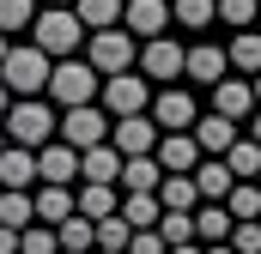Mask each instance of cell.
I'll use <instances>...</instances> for the list:
<instances>
[{
    "mask_svg": "<svg viewBox=\"0 0 261 254\" xmlns=\"http://www.w3.org/2000/svg\"><path fill=\"white\" fill-rule=\"evenodd\" d=\"M31 43H37L49 61H73V55H85L91 30L79 24V12H73V6H49V12H37V24H31Z\"/></svg>",
    "mask_w": 261,
    "mask_h": 254,
    "instance_id": "cell-1",
    "label": "cell"
},
{
    "mask_svg": "<svg viewBox=\"0 0 261 254\" xmlns=\"http://www.w3.org/2000/svg\"><path fill=\"white\" fill-rule=\"evenodd\" d=\"M6 139L12 145H24V151H43V145H55V133H61V115L43 103V97H12V109H6Z\"/></svg>",
    "mask_w": 261,
    "mask_h": 254,
    "instance_id": "cell-2",
    "label": "cell"
},
{
    "mask_svg": "<svg viewBox=\"0 0 261 254\" xmlns=\"http://www.w3.org/2000/svg\"><path fill=\"white\" fill-rule=\"evenodd\" d=\"M49 79H55V61H49L37 43L6 49V61H0V85H6L12 97H43V91H49Z\"/></svg>",
    "mask_w": 261,
    "mask_h": 254,
    "instance_id": "cell-3",
    "label": "cell"
},
{
    "mask_svg": "<svg viewBox=\"0 0 261 254\" xmlns=\"http://www.w3.org/2000/svg\"><path fill=\"white\" fill-rule=\"evenodd\" d=\"M49 97H55L61 109H85V103H97V97H103V73L85 61V55H73V61H55Z\"/></svg>",
    "mask_w": 261,
    "mask_h": 254,
    "instance_id": "cell-4",
    "label": "cell"
},
{
    "mask_svg": "<svg viewBox=\"0 0 261 254\" xmlns=\"http://www.w3.org/2000/svg\"><path fill=\"white\" fill-rule=\"evenodd\" d=\"M85 61L97 67L103 79H116V73H140V37H128L122 24H116V30H91Z\"/></svg>",
    "mask_w": 261,
    "mask_h": 254,
    "instance_id": "cell-5",
    "label": "cell"
},
{
    "mask_svg": "<svg viewBox=\"0 0 261 254\" xmlns=\"http://www.w3.org/2000/svg\"><path fill=\"white\" fill-rule=\"evenodd\" d=\"M110 127H116V115L110 109H97V103H85V109H61V145H73V151H91V145H110Z\"/></svg>",
    "mask_w": 261,
    "mask_h": 254,
    "instance_id": "cell-6",
    "label": "cell"
},
{
    "mask_svg": "<svg viewBox=\"0 0 261 254\" xmlns=\"http://www.w3.org/2000/svg\"><path fill=\"white\" fill-rule=\"evenodd\" d=\"M103 109L122 121V115H146L152 109V79L146 73H116V79H103Z\"/></svg>",
    "mask_w": 261,
    "mask_h": 254,
    "instance_id": "cell-7",
    "label": "cell"
},
{
    "mask_svg": "<svg viewBox=\"0 0 261 254\" xmlns=\"http://www.w3.org/2000/svg\"><path fill=\"white\" fill-rule=\"evenodd\" d=\"M152 121H158V133H195V121H200V103L182 91V85H164L158 97H152V109H146Z\"/></svg>",
    "mask_w": 261,
    "mask_h": 254,
    "instance_id": "cell-8",
    "label": "cell"
},
{
    "mask_svg": "<svg viewBox=\"0 0 261 254\" xmlns=\"http://www.w3.org/2000/svg\"><path fill=\"white\" fill-rule=\"evenodd\" d=\"M170 0H128V12H122V30L140 37V43H158V37H170Z\"/></svg>",
    "mask_w": 261,
    "mask_h": 254,
    "instance_id": "cell-9",
    "label": "cell"
},
{
    "mask_svg": "<svg viewBox=\"0 0 261 254\" xmlns=\"http://www.w3.org/2000/svg\"><path fill=\"white\" fill-rule=\"evenodd\" d=\"M140 73H146V79H158V85H176V79L189 73V49H176L170 37L140 43Z\"/></svg>",
    "mask_w": 261,
    "mask_h": 254,
    "instance_id": "cell-10",
    "label": "cell"
},
{
    "mask_svg": "<svg viewBox=\"0 0 261 254\" xmlns=\"http://www.w3.org/2000/svg\"><path fill=\"white\" fill-rule=\"evenodd\" d=\"M158 139H164V133H158L152 115H122V121L110 127V145H116L122 157H152V151H158Z\"/></svg>",
    "mask_w": 261,
    "mask_h": 254,
    "instance_id": "cell-11",
    "label": "cell"
},
{
    "mask_svg": "<svg viewBox=\"0 0 261 254\" xmlns=\"http://www.w3.org/2000/svg\"><path fill=\"white\" fill-rule=\"evenodd\" d=\"M37 176H43L37 188H79V151L61 145V139L43 145V151H37Z\"/></svg>",
    "mask_w": 261,
    "mask_h": 254,
    "instance_id": "cell-12",
    "label": "cell"
},
{
    "mask_svg": "<svg viewBox=\"0 0 261 254\" xmlns=\"http://www.w3.org/2000/svg\"><path fill=\"white\" fill-rule=\"evenodd\" d=\"M213 115H225V121H249V115H255V85L237 79V73L219 79V85H213Z\"/></svg>",
    "mask_w": 261,
    "mask_h": 254,
    "instance_id": "cell-13",
    "label": "cell"
},
{
    "mask_svg": "<svg viewBox=\"0 0 261 254\" xmlns=\"http://www.w3.org/2000/svg\"><path fill=\"white\" fill-rule=\"evenodd\" d=\"M200 157H206V151H200L195 133H164V139H158V164H164V176H195Z\"/></svg>",
    "mask_w": 261,
    "mask_h": 254,
    "instance_id": "cell-14",
    "label": "cell"
},
{
    "mask_svg": "<svg viewBox=\"0 0 261 254\" xmlns=\"http://www.w3.org/2000/svg\"><path fill=\"white\" fill-rule=\"evenodd\" d=\"M37 151H24V145H6L0 151V188L6 194H37Z\"/></svg>",
    "mask_w": 261,
    "mask_h": 254,
    "instance_id": "cell-15",
    "label": "cell"
},
{
    "mask_svg": "<svg viewBox=\"0 0 261 254\" xmlns=\"http://www.w3.org/2000/svg\"><path fill=\"white\" fill-rule=\"evenodd\" d=\"M122 151L116 145H91V151H79V182H97V188H122Z\"/></svg>",
    "mask_w": 261,
    "mask_h": 254,
    "instance_id": "cell-16",
    "label": "cell"
},
{
    "mask_svg": "<svg viewBox=\"0 0 261 254\" xmlns=\"http://www.w3.org/2000/svg\"><path fill=\"white\" fill-rule=\"evenodd\" d=\"M182 79H195V85H219V79H231V55H225L219 43H195Z\"/></svg>",
    "mask_w": 261,
    "mask_h": 254,
    "instance_id": "cell-17",
    "label": "cell"
},
{
    "mask_svg": "<svg viewBox=\"0 0 261 254\" xmlns=\"http://www.w3.org/2000/svg\"><path fill=\"white\" fill-rule=\"evenodd\" d=\"M231 230H237V218H231L225 206H213V200H200V206H195V242H200V248L231 242Z\"/></svg>",
    "mask_w": 261,
    "mask_h": 254,
    "instance_id": "cell-18",
    "label": "cell"
},
{
    "mask_svg": "<svg viewBox=\"0 0 261 254\" xmlns=\"http://www.w3.org/2000/svg\"><path fill=\"white\" fill-rule=\"evenodd\" d=\"M73 206H79V218L103 224V218H116V212H122V188H97V182H79Z\"/></svg>",
    "mask_w": 261,
    "mask_h": 254,
    "instance_id": "cell-19",
    "label": "cell"
},
{
    "mask_svg": "<svg viewBox=\"0 0 261 254\" xmlns=\"http://www.w3.org/2000/svg\"><path fill=\"white\" fill-rule=\"evenodd\" d=\"M195 188H200V200L225 206V200H231V188H237V176H231V164H225V157H200V170H195Z\"/></svg>",
    "mask_w": 261,
    "mask_h": 254,
    "instance_id": "cell-20",
    "label": "cell"
},
{
    "mask_svg": "<svg viewBox=\"0 0 261 254\" xmlns=\"http://www.w3.org/2000/svg\"><path fill=\"white\" fill-rule=\"evenodd\" d=\"M195 139H200L206 157H225L243 133H237V121H225V115H200V121H195Z\"/></svg>",
    "mask_w": 261,
    "mask_h": 254,
    "instance_id": "cell-21",
    "label": "cell"
},
{
    "mask_svg": "<svg viewBox=\"0 0 261 254\" xmlns=\"http://www.w3.org/2000/svg\"><path fill=\"white\" fill-rule=\"evenodd\" d=\"M158 188H164V164H158V151L122 164V194H158Z\"/></svg>",
    "mask_w": 261,
    "mask_h": 254,
    "instance_id": "cell-22",
    "label": "cell"
},
{
    "mask_svg": "<svg viewBox=\"0 0 261 254\" xmlns=\"http://www.w3.org/2000/svg\"><path fill=\"white\" fill-rule=\"evenodd\" d=\"M225 55H231V73H237V79H255L261 73V30H237V37L225 43Z\"/></svg>",
    "mask_w": 261,
    "mask_h": 254,
    "instance_id": "cell-23",
    "label": "cell"
},
{
    "mask_svg": "<svg viewBox=\"0 0 261 254\" xmlns=\"http://www.w3.org/2000/svg\"><path fill=\"white\" fill-rule=\"evenodd\" d=\"M73 12H79L85 30H116L128 6H122V0H73Z\"/></svg>",
    "mask_w": 261,
    "mask_h": 254,
    "instance_id": "cell-24",
    "label": "cell"
},
{
    "mask_svg": "<svg viewBox=\"0 0 261 254\" xmlns=\"http://www.w3.org/2000/svg\"><path fill=\"white\" fill-rule=\"evenodd\" d=\"M79 188H37V224H67L79 206H73Z\"/></svg>",
    "mask_w": 261,
    "mask_h": 254,
    "instance_id": "cell-25",
    "label": "cell"
},
{
    "mask_svg": "<svg viewBox=\"0 0 261 254\" xmlns=\"http://www.w3.org/2000/svg\"><path fill=\"white\" fill-rule=\"evenodd\" d=\"M158 206H164V212H195V206H200L195 176H164V188H158Z\"/></svg>",
    "mask_w": 261,
    "mask_h": 254,
    "instance_id": "cell-26",
    "label": "cell"
},
{
    "mask_svg": "<svg viewBox=\"0 0 261 254\" xmlns=\"http://www.w3.org/2000/svg\"><path fill=\"white\" fill-rule=\"evenodd\" d=\"M0 224L24 236V230L37 224V194H0Z\"/></svg>",
    "mask_w": 261,
    "mask_h": 254,
    "instance_id": "cell-27",
    "label": "cell"
},
{
    "mask_svg": "<svg viewBox=\"0 0 261 254\" xmlns=\"http://www.w3.org/2000/svg\"><path fill=\"white\" fill-rule=\"evenodd\" d=\"M122 218H128L134 230H158L164 206H158V194H122Z\"/></svg>",
    "mask_w": 261,
    "mask_h": 254,
    "instance_id": "cell-28",
    "label": "cell"
},
{
    "mask_svg": "<svg viewBox=\"0 0 261 254\" xmlns=\"http://www.w3.org/2000/svg\"><path fill=\"white\" fill-rule=\"evenodd\" d=\"M170 18L182 30H206V24H219V0H170Z\"/></svg>",
    "mask_w": 261,
    "mask_h": 254,
    "instance_id": "cell-29",
    "label": "cell"
},
{
    "mask_svg": "<svg viewBox=\"0 0 261 254\" xmlns=\"http://www.w3.org/2000/svg\"><path fill=\"white\" fill-rule=\"evenodd\" d=\"M55 236H61V248H79V254H97V224L91 218H67V224H55Z\"/></svg>",
    "mask_w": 261,
    "mask_h": 254,
    "instance_id": "cell-30",
    "label": "cell"
},
{
    "mask_svg": "<svg viewBox=\"0 0 261 254\" xmlns=\"http://www.w3.org/2000/svg\"><path fill=\"white\" fill-rule=\"evenodd\" d=\"M225 164H231L237 182H255V176H261V145H255V139H237V145L225 151Z\"/></svg>",
    "mask_w": 261,
    "mask_h": 254,
    "instance_id": "cell-31",
    "label": "cell"
},
{
    "mask_svg": "<svg viewBox=\"0 0 261 254\" xmlns=\"http://www.w3.org/2000/svg\"><path fill=\"white\" fill-rule=\"evenodd\" d=\"M225 212H231L237 224L261 218V182H237V188H231V200H225Z\"/></svg>",
    "mask_w": 261,
    "mask_h": 254,
    "instance_id": "cell-32",
    "label": "cell"
},
{
    "mask_svg": "<svg viewBox=\"0 0 261 254\" xmlns=\"http://www.w3.org/2000/svg\"><path fill=\"white\" fill-rule=\"evenodd\" d=\"M158 236H164V248L195 242V212H164V218H158Z\"/></svg>",
    "mask_w": 261,
    "mask_h": 254,
    "instance_id": "cell-33",
    "label": "cell"
},
{
    "mask_svg": "<svg viewBox=\"0 0 261 254\" xmlns=\"http://www.w3.org/2000/svg\"><path fill=\"white\" fill-rule=\"evenodd\" d=\"M261 0H219V24H237V30H255Z\"/></svg>",
    "mask_w": 261,
    "mask_h": 254,
    "instance_id": "cell-34",
    "label": "cell"
},
{
    "mask_svg": "<svg viewBox=\"0 0 261 254\" xmlns=\"http://www.w3.org/2000/svg\"><path fill=\"white\" fill-rule=\"evenodd\" d=\"M18 254H61V236H55V224H31V230L18 236Z\"/></svg>",
    "mask_w": 261,
    "mask_h": 254,
    "instance_id": "cell-35",
    "label": "cell"
},
{
    "mask_svg": "<svg viewBox=\"0 0 261 254\" xmlns=\"http://www.w3.org/2000/svg\"><path fill=\"white\" fill-rule=\"evenodd\" d=\"M128 242H134V224L122 218V212L97 224V248H122V254H128Z\"/></svg>",
    "mask_w": 261,
    "mask_h": 254,
    "instance_id": "cell-36",
    "label": "cell"
},
{
    "mask_svg": "<svg viewBox=\"0 0 261 254\" xmlns=\"http://www.w3.org/2000/svg\"><path fill=\"white\" fill-rule=\"evenodd\" d=\"M37 24V0H0V30H24Z\"/></svg>",
    "mask_w": 261,
    "mask_h": 254,
    "instance_id": "cell-37",
    "label": "cell"
},
{
    "mask_svg": "<svg viewBox=\"0 0 261 254\" xmlns=\"http://www.w3.org/2000/svg\"><path fill=\"white\" fill-rule=\"evenodd\" d=\"M231 248H237V254H261V218H249V224L231 230Z\"/></svg>",
    "mask_w": 261,
    "mask_h": 254,
    "instance_id": "cell-38",
    "label": "cell"
},
{
    "mask_svg": "<svg viewBox=\"0 0 261 254\" xmlns=\"http://www.w3.org/2000/svg\"><path fill=\"white\" fill-rule=\"evenodd\" d=\"M128 254H170V248H164V236H158V230H134Z\"/></svg>",
    "mask_w": 261,
    "mask_h": 254,
    "instance_id": "cell-39",
    "label": "cell"
},
{
    "mask_svg": "<svg viewBox=\"0 0 261 254\" xmlns=\"http://www.w3.org/2000/svg\"><path fill=\"white\" fill-rule=\"evenodd\" d=\"M0 254H18V230H6V224H0Z\"/></svg>",
    "mask_w": 261,
    "mask_h": 254,
    "instance_id": "cell-40",
    "label": "cell"
},
{
    "mask_svg": "<svg viewBox=\"0 0 261 254\" xmlns=\"http://www.w3.org/2000/svg\"><path fill=\"white\" fill-rule=\"evenodd\" d=\"M249 139H255V145H261V109H255V115H249Z\"/></svg>",
    "mask_w": 261,
    "mask_h": 254,
    "instance_id": "cell-41",
    "label": "cell"
},
{
    "mask_svg": "<svg viewBox=\"0 0 261 254\" xmlns=\"http://www.w3.org/2000/svg\"><path fill=\"white\" fill-rule=\"evenodd\" d=\"M6 109H12V91H6V85H0V121H6Z\"/></svg>",
    "mask_w": 261,
    "mask_h": 254,
    "instance_id": "cell-42",
    "label": "cell"
},
{
    "mask_svg": "<svg viewBox=\"0 0 261 254\" xmlns=\"http://www.w3.org/2000/svg\"><path fill=\"white\" fill-rule=\"evenodd\" d=\"M170 254H206V248H200V242H182V248H170Z\"/></svg>",
    "mask_w": 261,
    "mask_h": 254,
    "instance_id": "cell-43",
    "label": "cell"
},
{
    "mask_svg": "<svg viewBox=\"0 0 261 254\" xmlns=\"http://www.w3.org/2000/svg\"><path fill=\"white\" fill-rule=\"evenodd\" d=\"M206 254H237V248H231V242H213V248H206Z\"/></svg>",
    "mask_w": 261,
    "mask_h": 254,
    "instance_id": "cell-44",
    "label": "cell"
},
{
    "mask_svg": "<svg viewBox=\"0 0 261 254\" xmlns=\"http://www.w3.org/2000/svg\"><path fill=\"white\" fill-rule=\"evenodd\" d=\"M249 85H255V109H261V73H255V79H249Z\"/></svg>",
    "mask_w": 261,
    "mask_h": 254,
    "instance_id": "cell-45",
    "label": "cell"
},
{
    "mask_svg": "<svg viewBox=\"0 0 261 254\" xmlns=\"http://www.w3.org/2000/svg\"><path fill=\"white\" fill-rule=\"evenodd\" d=\"M6 49H12V43H6V30H0V61H6Z\"/></svg>",
    "mask_w": 261,
    "mask_h": 254,
    "instance_id": "cell-46",
    "label": "cell"
},
{
    "mask_svg": "<svg viewBox=\"0 0 261 254\" xmlns=\"http://www.w3.org/2000/svg\"><path fill=\"white\" fill-rule=\"evenodd\" d=\"M6 145H12V139H6V127H0V151H6Z\"/></svg>",
    "mask_w": 261,
    "mask_h": 254,
    "instance_id": "cell-47",
    "label": "cell"
},
{
    "mask_svg": "<svg viewBox=\"0 0 261 254\" xmlns=\"http://www.w3.org/2000/svg\"><path fill=\"white\" fill-rule=\"evenodd\" d=\"M43 6H73V0H43Z\"/></svg>",
    "mask_w": 261,
    "mask_h": 254,
    "instance_id": "cell-48",
    "label": "cell"
},
{
    "mask_svg": "<svg viewBox=\"0 0 261 254\" xmlns=\"http://www.w3.org/2000/svg\"><path fill=\"white\" fill-rule=\"evenodd\" d=\"M97 254H122V248H97Z\"/></svg>",
    "mask_w": 261,
    "mask_h": 254,
    "instance_id": "cell-49",
    "label": "cell"
},
{
    "mask_svg": "<svg viewBox=\"0 0 261 254\" xmlns=\"http://www.w3.org/2000/svg\"><path fill=\"white\" fill-rule=\"evenodd\" d=\"M61 254H79V248H61Z\"/></svg>",
    "mask_w": 261,
    "mask_h": 254,
    "instance_id": "cell-50",
    "label": "cell"
},
{
    "mask_svg": "<svg viewBox=\"0 0 261 254\" xmlns=\"http://www.w3.org/2000/svg\"><path fill=\"white\" fill-rule=\"evenodd\" d=\"M255 182H261V176H255Z\"/></svg>",
    "mask_w": 261,
    "mask_h": 254,
    "instance_id": "cell-51",
    "label": "cell"
},
{
    "mask_svg": "<svg viewBox=\"0 0 261 254\" xmlns=\"http://www.w3.org/2000/svg\"><path fill=\"white\" fill-rule=\"evenodd\" d=\"M0 194H6V188H0Z\"/></svg>",
    "mask_w": 261,
    "mask_h": 254,
    "instance_id": "cell-52",
    "label": "cell"
}]
</instances>
